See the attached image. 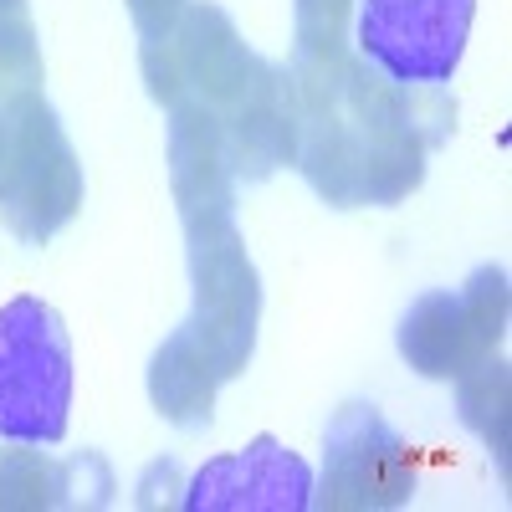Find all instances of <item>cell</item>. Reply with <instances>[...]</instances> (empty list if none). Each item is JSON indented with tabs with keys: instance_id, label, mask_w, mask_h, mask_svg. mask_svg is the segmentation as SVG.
<instances>
[{
	"instance_id": "obj_1",
	"label": "cell",
	"mask_w": 512,
	"mask_h": 512,
	"mask_svg": "<svg viewBox=\"0 0 512 512\" xmlns=\"http://www.w3.org/2000/svg\"><path fill=\"white\" fill-rule=\"evenodd\" d=\"M297 93V169L338 210L395 205L425 180V154L456 128V103L431 82H395L364 57L287 67Z\"/></svg>"
},
{
	"instance_id": "obj_2",
	"label": "cell",
	"mask_w": 512,
	"mask_h": 512,
	"mask_svg": "<svg viewBox=\"0 0 512 512\" xmlns=\"http://www.w3.org/2000/svg\"><path fill=\"white\" fill-rule=\"evenodd\" d=\"M0 98L11 118L6 169H0V221L11 236L41 246L82 210V164L41 88Z\"/></svg>"
},
{
	"instance_id": "obj_3",
	"label": "cell",
	"mask_w": 512,
	"mask_h": 512,
	"mask_svg": "<svg viewBox=\"0 0 512 512\" xmlns=\"http://www.w3.org/2000/svg\"><path fill=\"white\" fill-rule=\"evenodd\" d=\"M139 67L149 82V98L159 108H175L180 98H195L216 118H231L246 98H256V88L272 77L277 62L256 57L221 6L190 0L175 36L154 41V47H139Z\"/></svg>"
},
{
	"instance_id": "obj_4",
	"label": "cell",
	"mask_w": 512,
	"mask_h": 512,
	"mask_svg": "<svg viewBox=\"0 0 512 512\" xmlns=\"http://www.w3.org/2000/svg\"><path fill=\"white\" fill-rule=\"evenodd\" d=\"M72 344L62 318L41 297L0 308V436L52 446L67 436Z\"/></svg>"
},
{
	"instance_id": "obj_5",
	"label": "cell",
	"mask_w": 512,
	"mask_h": 512,
	"mask_svg": "<svg viewBox=\"0 0 512 512\" xmlns=\"http://www.w3.org/2000/svg\"><path fill=\"white\" fill-rule=\"evenodd\" d=\"M190 251V287H195V313L190 328L216 359L221 379H236L251 364L256 349V323H262V277H256L246 241L236 221L185 231Z\"/></svg>"
},
{
	"instance_id": "obj_6",
	"label": "cell",
	"mask_w": 512,
	"mask_h": 512,
	"mask_svg": "<svg viewBox=\"0 0 512 512\" xmlns=\"http://www.w3.org/2000/svg\"><path fill=\"white\" fill-rule=\"evenodd\" d=\"M415 492V451L390 431L374 405H338L323 436V482L313 507L323 512H390Z\"/></svg>"
},
{
	"instance_id": "obj_7",
	"label": "cell",
	"mask_w": 512,
	"mask_h": 512,
	"mask_svg": "<svg viewBox=\"0 0 512 512\" xmlns=\"http://www.w3.org/2000/svg\"><path fill=\"white\" fill-rule=\"evenodd\" d=\"M477 0H359V57L395 82H451Z\"/></svg>"
},
{
	"instance_id": "obj_8",
	"label": "cell",
	"mask_w": 512,
	"mask_h": 512,
	"mask_svg": "<svg viewBox=\"0 0 512 512\" xmlns=\"http://www.w3.org/2000/svg\"><path fill=\"white\" fill-rule=\"evenodd\" d=\"M180 502L190 512H303L313 507V472L277 436H256L246 451L200 466Z\"/></svg>"
},
{
	"instance_id": "obj_9",
	"label": "cell",
	"mask_w": 512,
	"mask_h": 512,
	"mask_svg": "<svg viewBox=\"0 0 512 512\" xmlns=\"http://www.w3.org/2000/svg\"><path fill=\"white\" fill-rule=\"evenodd\" d=\"M169 190H175L185 231L236 221V175L226 164L221 118L195 98L169 108Z\"/></svg>"
},
{
	"instance_id": "obj_10",
	"label": "cell",
	"mask_w": 512,
	"mask_h": 512,
	"mask_svg": "<svg viewBox=\"0 0 512 512\" xmlns=\"http://www.w3.org/2000/svg\"><path fill=\"white\" fill-rule=\"evenodd\" d=\"M221 134H226L231 175L246 185L272 180L282 164L297 159V93H292V72L282 62L256 88V98H246L231 118H221Z\"/></svg>"
},
{
	"instance_id": "obj_11",
	"label": "cell",
	"mask_w": 512,
	"mask_h": 512,
	"mask_svg": "<svg viewBox=\"0 0 512 512\" xmlns=\"http://www.w3.org/2000/svg\"><path fill=\"white\" fill-rule=\"evenodd\" d=\"M400 354L425 379H461L466 369L492 359L497 344H487L482 328L466 318L456 292H425L400 318Z\"/></svg>"
},
{
	"instance_id": "obj_12",
	"label": "cell",
	"mask_w": 512,
	"mask_h": 512,
	"mask_svg": "<svg viewBox=\"0 0 512 512\" xmlns=\"http://www.w3.org/2000/svg\"><path fill=\"white\" fill-rule=\"evenodd\" d=\"M82 487H93L103 502L113 492V477L98 451H82L72 461H52L41 451H6L0 456V512H52V507H88L82 502Z\"/></svg>"
},
{
	"instance_id": "obj_13",
	"label": "cell",
	"mask_w": 512,
	"mask_h": 512,
	"mask_svg": "<svg viewBox=\"0 0 512 512\" xmlns=\"http://www.w3.org/2000/svg\"><path fill=\"white\" fill-rule=\"evenodd\" d=\"M221 369L205 354V344L195 338L190 323H180L164 338L149 359V400L169 425H185V431H200L216 415V390H221Z\"/></svg>"
},
{
	"instance_id": "obj_14",
	"label": "cell",
	"mask_w": 512,
	"mask_h": 512,
	"mask_svg": "<svg viewBox=\"0 0 512 512\" xmlns=\"http://www.w3.org/2000/svg\"><path fill=\"white\" fill-rule=\"evenodd\" d=\"M456 410H461V425L466 431H477L492 456H497V472L507 482V446H512V379H507V364L492 354L482 359L477 369H466L456 379Z\"/></svg>"
},
{
	"instance_id": "obj_15",
	"label": "cell",
	"mask_w": 512,
	"mask_h": 512,
	"mask_svg": "<svg viewBox=\"0 0 512 512\" xmlns=\"http://www.w3.org/2000/svg\"><path fill=\"white\" fill-rule=\"evenodd\" d=\"M359 0H292V62L287 67H333L349 57V21Z\"/></svg>"
},
{
	"instance_id": "obj_16",
	"label": "cell",
	"mask_w": 512,
	"mask_h": 512,
	"mask_svg": "<svg viewBox=\"0 0 512 512\" xmlns=\"http://www.w3.org/2000/svg\"><path fill=\"white\" fill-rule=\"evenodd\" d=\"M41 88V47L31 0H0V93Z\"/></svg>"
},
{
	"instance_id": "obj_17",
	"label": "cell",
	"mask_w": 512,
	"mask_h": 512,
	"mask_svg": "<svg viewBox=\"0 0 512 512\" xmlns=\"http://www.w3.org/2000/svg\"><path fill=\"white\" fill-rule=\"evenodd\" d=\"M190 0H128V16H134L139 31V47H154V41H169L180 26Z\"/></svg>"
},
{
	"instance_id": "obj_18",
	"label": "cell",
	"mask_w": 512,
	"mask_h": 512,
	"mask_svg": "<svg viewBox=\"0 0 512 512\" xmlns=\"http://www.w3.org/2000/svg\"><path fill=\"white\" fill-rule=\"evenodd\" d=\"M6 144H11V118H6V98H0V169H6Z\"/></svg>"
}]
</instances>
